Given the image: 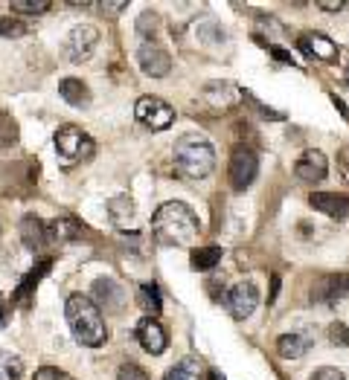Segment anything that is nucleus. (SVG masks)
<instances>
[{
  "instance_id": "8",
  "label": "nucleus",
  "mask_w": 349,
  "mask_h": 380,
  "mask_svg": "<svg viewBox=\"0 0 349 380\" xmlns=\"http://www.w3.org/2000/svg\"><path fill=\"white\" fill-rule=\"evenodd\" d=\"M224 305H227V311H230L233 320H248L256 311V305H259V290H256V285L254 282H239V285H233L227 290Z\"/></svg>"
},
{
  "instance_id": "36",
  "label": "nucleus",
  "mask_w": 349,
  "mask_h": 380,
  "mask_svg": "<svg viewBox=\"0 0 349 380\" xmlns=\"http://www.w3.org/2000/svg\"><path fill=\"white\" fill-rule=\"evenodd\" d=\"M276 293H279V276L274 273V276H271V293H268V305H271V302L276 299Z\"/></svg>"
},
{
  "instance_id": "20",
  "label": "nucleus",
  "mask_w": 349,
  "mask_h": 380,
  "mask_svg": "<svg viewBox=\"0 0 349 380\" xmlns=\"http://www.w3.org/2000/svg\"><path fill=\"white\" fill-rule=\"evenodd\" d=\"M79 233H82V226H79V221H73V218H56L50 226H47V238L50 241H73V238H79Z\"/></svg>"
},
{
  "instance_id": "5",
  "label": "nucleus",
  "mask_w": 349,
  "mask_h": 380,
  "mask_svg": "<svg viewBox=\"0 0 349 380\" xmlns=\"http://www.w3.org/2000/svg\"><path fill=\"white\" fill-rule=\"evenodd\" d=\"M134 117L140 125H146L152 131H166L174 122V110L160 96H140L134 102Z\"/></svg>"
},
{
  "instance_id": "40",
  "label": "nucleus",
  "mask_w": 349,
  "mask_h": 380,
  "mask_svg": "<svg viewBox=\"0 0 349 380\" xmlns=\"http://www.w3.org/2000/svg\"><path fill=\"white\" fill-rule=\"evenodd\" d=\"M343 79H346V85H349V64H346V70H343Z\"/></svg>"
},
{
  "instance_id": "16",
  "label": "nucleus",
  "mask_w": 349,
  "mask_h": 380,
  "mask_svg": "<svg viewBox=\"0 0 349 380\" xmlns=\"http://www.w3.org/2000/svg\"><path fill=\"white\" fill-rule=\"evenodd\" d=\"M349 290V276H323L311 290V302H335Z\"/></svg>"
},
{
  "instance_id": "30",
  "label": "nucleus",
  "mask_w": 349,
  "mask_h": 380,
  "mask_svg": "<svg viewBox=\"0 0 349 380\" xmlns=\"http://www.w3.org/2000/svg\"><path fill=\"white\" fill-rule=\"evenodd\" d=\"M329 339L335 346H349V328L343 322H332L329 325Z\"/></svg>"
},
{
  "instance_id": "26",
  "label": "nucleus",
  "mask_w": 349,
  "mask_h": 380,
  "mask_svg": "<svg viewBox=\"0 0 349 380\" xmlns=\"http://www.w3.org/2000/svg\"><path fill=\"white\" fill-rule=\"evenodd\" d=\"M140 305L149 311V317H155L160 311V290H157V285H140Z\"/></svg>"
},
{
  "instance_id": "18",
  "label": "nucleus",
  "mask_w": 349,
  "mask_h": 380,
  "mask_svg": "<svg viewBox=\"0 0 349 380\" xmlns=\"http://www.w3.org/2000/svg\"><path fill=\"white\" fill-rule=\"evenodd\" d=\"M308 337L306 334H279L276 337V354L279 357H286V360H297V357H303L306 352H308Z\"/></svg>"
},
{
  "instance_id": "38",
  "label": "nucleus",
  "mask_w": 349,
  "mask_h": 380,
  "mask_svg": "<svg viewBox=\"0 0 349 380\" xmlns=\"http://www.w3.org/2000/svg\"><path fill=\"white\" fill-rule=\"evenodd\" d=\"M332 102H335V107L340 110V117H343V120H349V110H346V105H343V99H338V96H332Z\"/></svg>"
},
{
  "instance_id": "11",
  "label": "nucleus",
  "mask_w": 349,
  "mask_h": 380,
  "mask_svg": "<svg viewBox=\"0 0 349 380\" xmlns=\"http://www.w3.org/2000/svg\"><path fill=\"white\" fill-rule=\"evenodd\" d=\"M137 343H140V349H143L146 354H163L166 352V346H169V339H166V331H163V325L155 320V317H143L137 322Z\"/></svg>"
},
{
  "instance_id": "23",
  "label": "nucleus",
  "mask_w": 349,
  "mask_h": 380,
  "mask_svg": "<svg viewBox=\"0 0 349 380\" xmlns=\"http://www.w3.org/2000/svg\"><path fill=\"white\" fill-rule=\"evenodd\" d=\"M21 374H24L21 357L0 349V380H21Z\"/></svg>"
},
{
  "instance_id": "10",
  "label": "nucleus",
  "mask_w": 349,
  "mask_h": 380,
  "mask_svg": "<svg viewBox=\"0 0 349 380\" xmlns=\"http://www.w3.org/2000/svg\"><path fill=\"white\" fill-rule=\"evenodd\" d=\"M201 99L213 113H224V110H230V107H236L241 102V90L233 82H209L204 88Z\"/></svg>"
},
{
  "instance_id": "7",
  "label": "nucleus",
  "mask_w": 349,
  "mask_h": 380,
  "mask_svg": "<svg viewBox=\"0 0 349 380\" xmlns=\"http://www.w3.org/2000/svg\"><path fill=\"white\" fill-rule=\"evenodd\" d=\"M99 47V29L90 26V23H79L70 29L67 35V58L73 64H85L90 61V56L96 53Z\"/></svg>"
},
{
  "instance_id": "41",
  "label": "nucleus",
  "mask_w": 349,
  "mask_h": 380,
  "mask_svg": "<svg viewBox=\"0 0 349 380\" xmlns=\"http://www.w3.org/2000/svg\"><path fill=\"white\" fill-rule=\"evenodd\" d=\"M0 320H4V311H0Z\"/></svg>"
},
{
  "instance_id": "15",
  "label": "nucleus",
  "mask_w": 349,
  "mask_h": 380,
  "mask_svg": "<svg viewBox=\"0 0 349 380\" xmlns=\"http://www.w3.org/2000/svg\"><path fill=\"white\" fill-rule=\"evenodd\" d=\"M308 204H311L314 209H318V212L329 215V218H346V215H349V198H346V195H335V192H311Z\"/></svg>"
},
{
  "instance_id": "6",
  "label": "nucleus",
  "mask_w": 349,
  "mask_h": 380,
  "mask_svg": "<svg viewBox=\"0 0 349 380\" xmlns=\"http://www.w3.org/2000/svg\"><path fill=\"white\" fill-rule=\"evenodd\" d=\"M259 174V160L251 148H233L230 154V166H227V177H230V186L236 189V192H244V189H251V183L256 180Z\"/></svg>"
},
{
  "instance_id": "34",
  "label": "nucleus",
  "mask_w": 349,
  "mask_h": 380,
  "mask_svg": "<svg viewBox=\"0 0 349 380\" xmlns=\"http://www.w3.org/2000/svg\"><path fill=\"white\" fill-rule=\"evenodd\" d=\"M187 374H189V366H174L163 380H187Z\"/></svg>"
},
{
  "instance_id": "35",
  "label": "nucleus",
  "mask_w": 349,
  "mask_h": 380,
  "mask_svg": "<svg viewBox=\"0 0 349 380\" xmlns=\"http://www.w3.org/2000/svg\"><path fill=\"white\" fill-rule=\"evenodd\" d=\"M271 56H274L276 61H283V64H294L291 53H286V50H279V47H271Z\"/></svg>"
},
{
  "instance_id": "37",
  "label": "nucleus",
  "mask_w": 349,
  "mask_h": 380,
  "mask_svg": "<svg viewBox=\"0 0 349 380\" xmlns=\"http://www.w3.org/2000/svg\"><path fill=\"white\" fill-rule=\"evenodd\" d=\"M318 6H321V9H326V12H340V6H343V4H340V0H338V4H326V0H321Z\"/></svg>"
},
{
  "instance_id": "3",
  "label": "nucleus",
  "mask_w": 349,
  "mask_h": 380,
  "mask_svg": "<svg viewBox=\"0 0 349 380\" xmlns=\"http://www.w3.org/2000/svg\"><path fill=\"white\" fill-rule=\"evenodd\" d=\"M172 166L184 180H204L216 169V148L204 134H184L174 139Z\"/></svg>"
},
{
  "instance_id": "22",
  "label": "nucleus",
  "mask_w": 349,
  "mask_h": 380,
  "mask_svg": "<svg viewBox=\"0 0 349 380\" xmlns=\"http://www.w3.org/2000/svg\"><path fill=\"white\" fill-rule=\"evenodd\" d=\"M108 215H111V221H114L117 226H128V223L134 221V201H131L128 195L114 198V201L108 204Z\"/></svg>"
},
{
  "instance_id": "17",
  "label": "nucleus",
  "mask_w": 349,
  "mask_h": 380,
  "mask_svg": "<svg viewBox=\"0 0 349 380\" xmlns=\"http://www.w3.org/2000/svg\"><path fill=\"white\" fill-rule=\"evenodd\" d=\"M21 241L29 247V250H41L50 238H47V226L41 223L38 215H24L21 218Z\"/></svg>"
},
{
  "instance_id": "4",
  "label": "nucleus",
  "mask_w": 349,
  "mask_h": 380,
  "mask_svg": "<svg viewBox=\"0 0 349 380\" xmlns=\"http://www.w3.org/2000/svg\"><path fill=\"white\" fill-rule=\"evenodd\" d=\"M56 151H58L61 166L70 169V166H76V163L90 160L93 151H96V142L79 125H61L56 131Z\"/></svg>"
},
{
  "instance_id": "32",
  "label": "nucleus",
  "mask_w": 349,
  "mask_h": 380,
  "mask_svg": "<svg viewBox=\"0 0 349 380\" xmlns=\"http://www.w3.org/2000/svg\"><path fill=\"white\" fill-rule=\"evenodd\" d=\"M338 171H340V177L349 183V145L338 154Z\"/></svg>"
},
{
  "instance_id": "27",
  "label": "nucleus",
  "mask_w": 349,
  "mask_h": 380,
  "mask_svg": "<svg viewBox=\"0 0 349 380\" xmlns=\"http://www.w3.org/2000/svg\"><path fill=\"white\" fill-rule=\"evenodd\" d=\"M18 142V125L6 110H0V145H12Z\"/></svg>"
},
{
  "instance_id": "1",
  "label": "nucleus",
  "mask_w": 349,
  "mask_h": 380,
  "mask_svg": "<svg viewBox=\"0 0 349 380\" xmlns=\"http://www.w3.org/2000/svg\"><path fill=\"white\" fill-rule=\"evenodd\" d=\"M198 215L184 201H169L152 215V236L163 247H189L198 238Z\"/></svg>"
},
{
  "instance_id": "24",
  "label": "nucleus",
  "mask_w": 349,
  "mask_h": 380,
  "mask_svg": "<svg viewBox=\"0 0 349 380\" xmlns=\"http://www.w3.org/2000/svg\"><path fill=\"white\" fill-rule=\"evenodd\" d=\"M32 26L24 18H12V15H0V35L4 38H24Z\"/></svg>"
},
{
  "instance_id": "14",
  "label": "nucleus",
  "mask_w": 349,
  "mask_h": 380,
  "mask_svg": "<svg viewBox=\"0 0 349 380\" xmlns=\"http://www.w3.org/2000/svg\"><path fill=\"white\" fill-rule=\"evenodd\" d=\"M300 50L306 56H311V58H321V61H335L338 58L335 41H329V38L321 35V32H306V35H300Z\"/></svg>"
},
{
  "instance_id": "33",
  "label": "nucleus",
  "mask_w": 349,
  "mask_h": 380,
  "mask_svg": "<svg viewBox=\"0 0 349 380\" xmlns=\"http://www.w3.org/2000/svg\"><path fill=\"white\" fill-rule=\"evenodd\" d=\"M102 6V12H111V15H117V12H123L128 4L125 0H117V4H111V0H105V4H99Z\"/></svg>"
},
{
  "instance_id": "39",
  "label": "nucleus",
  "mask_w": 349,
  "mask_h": 380,
  "mask_svg": "<svg viewBox=\"0 0 349 380\" xmlns=\"http://www.w3.org/2000/svg\"><path fill=\"white\" fill-rule=\"evenodd\" d=\"M204 380H222V377H219V374H207Z\"/></svg>"
},
{
  "instance_id": "25",
  "label": "nucleus",
  "mask_w": 349,
  "mask_h": 380,
  "mask_svg": "<svg viewBox=\"0 0 349 380\" xmlns=\"http://www.w3.org/2000/svg\"><path fill=\"white\" fill-rule=\"evenodd\" d=\"M50 0H12V12L15 15H44L50 12Z\"/></svg>"
},
{
  "instance_id": "12",
  "label": "nucleus",
  "mask_w": 349,
  "mask_h": 380,
  "mask_svg": "<svg viewBox=\"0 0 349 380\" xmlns=\"http://www.w3.org/2000/svg\"><path fill=\"white\" fill-rule=\"evenodd\" d=\"M326 171H329V163H326V157L321 154L318 148L303 151V157L294 163V174L303 183H321L326 177Z\"/></svg>"
},
{
  "instance_id": "31",
  "label": "nucleus",
  "mask_w": 349,
  "mask_h": 380,
  "mask_svg": "<svg viewBox=\"0 0 349 380\" xmlns=\"http://www.w3.org/2000/svg\"><path fill=\"white\" fill-rule=\"evenodd\" d=\"M308 380H346V374L340 369H335V366H323V369L314 371Z\"/></svg>"
},
{
  "instance_id": "29",
  "label": "nucleus",
  "mask_w": 349,
  "mask_h": 380,
  "mask_svg": "<svg viewBox=\"0 0 349 380\" xmlns=\"http://www.w3.org/2000/svg\"><path fill=\"white\" fill-rule=\"evenodd\" d=\"M32 380H73V377H70L67 371H61V369H56V366H41Z\"/></svg>"
},
{
  "instance_id": "19",
  "label": "nucleus",
  "mask_w": 349,
  "mask_h": 380,
  "mask_svg": "<svg viewBox=\"0 0 349 380\" xmlns=\"http://www.w3.org/2000/svg\"><path fill=\"white\" fill-rule=\"evenodd\" d=\"M58 93H61V99H64L67 105H73V107L90 105V90H88V85H85L82 79H61Z\"/></svg>"
},
{
  "instance_id": "13",
  "label": "nucleus",
  "mask_w": 349,
  "mask_h": 380,
  "mask_svg": "<svg viewBox=\"0 0 349 380\" xmlns=\"http://www.w3.org/2000/svg\"><path fill=\"white\" fill-rule=\"evenodd\" d=\"M99 308H105L108 314H117L125 308V290L114 282V279H96L93 282V296H90Z\"/></svg>"
},
{
  "instance_id": "21",
  "label": "nucleus",
  "mask_w": 349,
  "mask_h": 380,
  "mask_svg": "<svg viewBox=\"0 0 349 380\" xmlns=\"http://www.w3.org/2000/svg\"><path fill=\"white\" fill-rule=\"evenodd\" d=\"M222 255H224L222 247L209 244V247H198V250H192L189 261H192V268H195V270H213L216 264L222 261Z\"/></svg>"
},
{
  "instance_id": "28",
  "label": "nucleus",
  "mask_w": 349,
  "mask_h": 380,
  "mask_svg": "<svg viewBox=\"0 0 349 380\" xmlns=\"http://www.w3.org/2000/svg\"><path fill=\"white\" fill-rule=\"evenodd\" d=\"M117 380H152L149 374H146V369L143 366H137V363H123L120 366V371H117Z\"/></svg>"
},
{
  "instance_id": "9",
  "label": "nucleus",
  "mask_w": 349,
  "mask_h": 380,
  "mask_svg": "<svg viewBox=\"0 0 349 380\" xmlns=\"http://www.w3.org/2000/svg\"><path fill=\"white\" fill-rule=\"evenodd\" d=\"M137 64L146 75H152V79H163V75H169V70H172V56L160 44L146 41L137 50Z\"/></svg>"
},
{
  "instance_id": "2",
  "label": "nucleus",
  "mask_w": 349,
  "mask_h": 380,
  "mask_svg": "<svg viewBox=\"0 0 349 380\" xmlns=\"http://www.w3.org/2000/svg\"><path fill=\"white\" fill-rule=\"evenodd\" d=\"M64 317H67L70 331H73V337L79 339L82 346H88V349L105 346V339H108V328H105V317H102L99 305L90 296L70 293L67 302H64Z\"/></svg>"
}]
</instances>
